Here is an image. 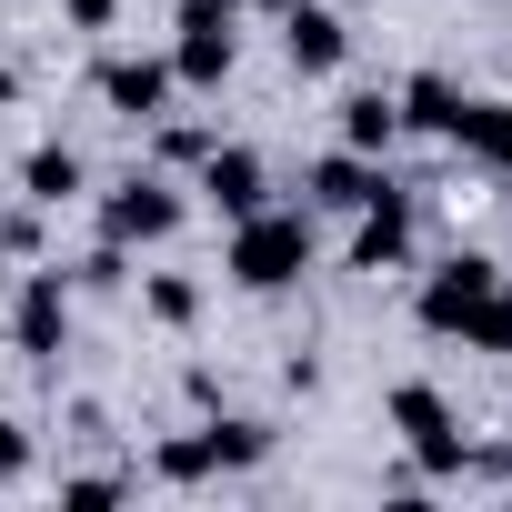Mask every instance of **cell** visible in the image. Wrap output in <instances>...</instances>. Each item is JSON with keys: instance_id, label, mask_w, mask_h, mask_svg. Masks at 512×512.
<instances>
[{"instance_id": "obj_12", "label": "cell", "mask_w": 512, "mask_h": 512, "mask_svg": "<svg viewBox=\"0 0 512 512\" xmlns=\"http://www.w3.org/2000/svg\"><path fill=\"white\" fill-rule=\"evenodd\" d=\"M372 191H382L372 151H322V161H312V201H322V211H362Z\"/></svg>"}, {"instance_id": "obj_3", "label": "cell", "mask_w": 512, "mask_h": 512, "mask_svg": "<svg viewBox=\"0 0 512 512\" xmlns=\"http://www.w3.org/2000/svg\"><path fill=\"white\" fill-rule=\"evenodd\" d=\"M231 11L241 0H181V41H171V81L181 91H221L231 81Z\"/></svg>"}, {"instance_id": "obj_16", "label": "cell", "mask_w": 512, "mask_h": 512, "mask_svg": "<svg viewBox=\"0 0 512 512\" xmlns=\"http://www.w3.org/2000/svg\"><path fill=\"white\" fill-rule=\"evenodd\" d=\"M201 452H211V472H251L272 452V432L262 422H201Z\"/></svg>"}, {"instance_id": "obj_7", "label": "cell", "mask_w": 512, "mask_h": 512, "mask_svg": "<svg viewBox=\"0 0 512 512\" xmlns=\"http://www.w3.org/2000/svg\"><path fill=\"white\" fill-rule=\"evenodd\" d=\"M61 332H71V292H61V272H31L21 302H11V342L31 362H61Z\"/></svg>"}, {"instance_id": "obj_23", "label": "cell", "mask_w": 512, "mask_h": 512, "mask_svg": "<svg viewBox=\"0 0 512 512\" xmlns=\"http://www.w3.org/2000/svg\"><path fill=\"white\" fill-rule=\"evenodd\" d=\"M121 272H131V262H121V241H101V251H91V262H81V282H101V292H111Z\"/></svg>"}, {"instance_id": "obj_15", "label": "cell", "mask_w": 512, "mask_h": 512, "mask_svg": "<svg viewBox=\"0 0 512 512\" xmlns=\"http://www.w3.org/2000/svg\"><path fill=\"white\" fill-rule=\"evenodd\" d=\"M392 101H402V121H412V131H432V141H442V131H452V111H462V81L422 71V81H402Z\"/></svg>"}, {"instance_id": "obj_18", "label": "cell", "mask_w": 512, "mask_h": 512, "mask_svg": "<svg viewBox=\"0 0 512 512\" xmlns=\"http://www.w3.org/2000/svg\"><path fill=\"white\" fill-rule=\"evenodd\" d=\"M151 472H161V482H211V452H201V432H171V442L151 452Z\"/></svg>"}, {"instance_id": "obj_5", "label": "cell", "mask_w": 512, "mask_h": 512, "mask_svg": "<svg viewBox=\"0 0 512 512\" xmlns=\"http://www.w3.org/2000/svg\"><path fill=\"white\" fill-rule=\"evenodd\" d=\"M171 231H181V191H171L161 171H131V181L111 191V211H101V241H121V251H131V241H171Z\"/></svg>"}, {"instance_id": "obj_20", "label": "cell", "mask_w": 512, "mask_h": 512, "mask_svg": "<svg viewBox=\"0 0 512 512\" xmlns=\"http://www.w3.org/2000/svg\"><path fill=\"white\" fill-rule=\"evenodd\" d=\"M472 352H512V282L492 292V312L472 322Z\"/></svg>"}, {"instance_id": "obj_24", "label": "cell", "mask_w": 512, "mask_h": 512, "mask_svg": "<svg viewBox=\"0 0 512 512\" xmlns=\"http://www.w3.org/2000/svg\"><path fill=\"white\" fill-rule=\"evenodd\" d=\"M61 11H71L81 31H111V11H121V0H61Z\"/></svg>"}, {"instance_id": "obj_1", "label": "cell", "mask_w": 512, "mask_h": 512, "mask_svg": "<svg viewBox=\"0 0 512 512\" xmlns=\"http://www.w3.org/2000/svg\"><path fill=\"white\" fill-rule=\"evenodd\" d=\"M221 272H231L241 292H292V282L312 272V221H302V211H272V201H262V211H241V221H231V262H221Z\"/></svg>"}, {"instance_id": "obj_9", "label": "cell", "mask_w": 512, "mask_h": 512, "mask_svg": "<svg viewBox=\"0 0 512 512\" xmlns=\"http://www.w3.org/2000/svg\"><path fill=\"white\" fill-rule=\"evenodd\" d=\"M171 91H181V81H171V61H151V51H141V61H101V101H111L121 121H161Z\"/></svg>"}, {"instance_id": "obj_10", "label": "cell", "mask_w": 512, "mask_h": 512, "mask_svg": "<svg viewBox=\"0 0 512 512\" xmlns=\"http://www.w3.org/2000/svg\"><path fill=\"white\" fill-rule=\"evenodd\" d=\"M191 171H201V191H211V211H231V221H241V211H262V161H251L241 141H211V151H201Z\"/></svg>"}, {"instance_id": "obj_4", "label": "cell", "mask_w": 512, "mask_h": 512, "mask_svg": "<svg viewBox=\"0 0 512 512\" xmlns=\"http://www.w3.org/2000/svg\"><path fill=\"white\" fill-rule=\"evenodd\" d=\"M392 432L412 442V462H422V472H462V452H472V442H462V422H452V402H442L432 382H402V392H392Z\"/></svg>"}, {"instance_id": "obj_21", "label": "cell", "mask_w": 512, "mask_h": 512, "mask_svg": "<svg viewBox=\"0 0 512 512\" xmlns=\"http://www.w3.org/2000/svg\"><path fill=\"white\" fill-rule=\"evenodd\" d=\"M61 502H81V512H101V502H121V472H81V482H61Z\"/></svg>"}, {"instance_id": "obj_6", "label": "cell", "mask_w": 512, "mask_h": 512, "mask_svg": "<svg viewBox=\"0 0 512 512\" xmlns=\"http://www.w3.org/2000/svg\"><path fill=\"white\" fill-rule=\"evenodd\" d=\"M342 51H352L342 11H322V0H292V11H282V61H292L302 81H332V71H342Z\"/></svg>"}, {"instance_id": "obj_2", "label": "cell", "mask_w": 512, "mask_h": 512, "mask_svg": "<svg viewBox=\"0 0 512 512\" xmlns=\"http://www.w3.org/2000/svg\"><path fill=\"white\" fill-rule=\"evenodd\" d=\"M492 292H502V272L482 262V251H452V262L422 282V332H442V342H472V322L492 312Z\"/></svg>"}, {"instance_id": "obj_17", "label": "cell", "mask_w": 512, "mask_h": 512, "mask_svg": "<svg viewBox=\"0 0 512 512\" xmlns=\"http://www.w3.org/2000/svg\"><path fill=\"white\" fill-rule=\"evenodd\" d=\"M141 302H151V322H171V332H181V322L201 312V282H181V272H151V282H141Z\"/></svg>"}, {"instance_id": "obj_11", "label": "cell", "mask_w": 512, "mask_h": 512, "mask_svg": "<svg viewBox=\"0 0 512 512\" xmlns=\"http://www.w3.org/2000/svg\"><path fill=\"white\" fill-rule=\"evenodd\" d=\"M452 151H472L482 171H512V101H472L462 91V111H452V131H442Z\"/></svg>"}, {"instance_id": "obj_22", "label": "cell", "mask_w": 512, "mask_h": 512, "mask_svg": "<svg viewBox=\"0 0 512 512\" xmlns=\"http://www.w3.org/2000/svg\"><path fill=\"white\" fill-rule=\"evenodd\" d=\"M21 472H31V432H21V422H0V482H21Z\"/></svg>"}, {"instance_id": "obj_19", "label": "cell", "mask_w": 512, "mask_h": 512, "mask_svg": "<svg viewBox=\"0 0 512 512\" xmlns=\"http://www.w3.org/2000/svg\"><path fill=\"white\" fill-rule=\"evenodd\" d=\"M201 151H211V131H201V121H171V111H161V161H181V171H191Z\"/></svg>"}, {"instance_id": "obj_8", "label": "cell", "mask_w": 512, "mask_h": 512, "mask_svg": "<svg viewBox=\"0 0 512 512\" xmlns=\"http://www.w3.org/2000/svg\"><path fill=\"white\" fill-rule=\"evenodd\" d=\"M402 251H412V191L382 181V191L362 201V231H352V272H392Z\"/></svg>"}, {"instance_id": "obj_25", "label": "cell", "mask_w": 512, "mask_h": 512, "mask_svg": "<svg viewBox=\"0 0 512 512\" xmlns=\"http://www.w3.org/2000/svg\"><path fill=\"white\" fill-rule=\"evenodd\" d=\"M0 282H11V262H0Z\"/></svg>"}, {"instance_id": "obj_13", "label": "cell", "mask_w": 512, "mask_h": 512, "mask_svg": "<svg viewBox=\"0 0 512 512\" xmlns=\"http://www.w3.org/2000/svg\"><path fill=\"white\" fill-rule=\"evenodd\" d=\"M402 141V101L392 91H352L342 101V151H392Z\"/></svg>"}, {"instance_id": "obj_14", "label": "cell", "mask_w": 512, "mask_h": 512, "mask_svg": "<svg viewBox=\"0 0 512 512\" xmlns=\"http://www.w3.org/2000/svg\"><path fill=\"white\" fill-rule=\"evenodd\" d=\"M21 191H31L41 211H61V201H81V151H61V141H41V151L21 161Z\"/></svg>"}]
</instances>
